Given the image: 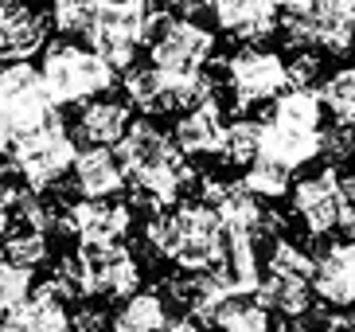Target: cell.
Segmentation results:
<instances>
[{"label": "cell", "instance_id": "6da1fadb", "mask_svg": "<svg viewBox=\"0 0 355 332\" xmlns=\"http://www.w3.org/2000/svg\"><path fill=\"white\" fill-rule=\"evenodd\" d=\"M114 149L125 165L129 184L137 188V199H141L145 215L157 208H172L180 199H188L191 192H199L196 168L188 165V156L180 153L172 133H164L148 114L129 122L125 137Z\"/></svg>", "mask_w": 355, "mask_h": 332}, {"label": "cell", "instance_id": "7a4b0ae2", "mask_svg": "<svg viewBox=\"0 0 355 332\" xmlns=\"http://www.w3.org/2000/svg\"><path fill=\"white\" fill-rule=\"evenodd\" d=\"M43 86L55 106H83L98 94H110L117 83V67L105 55H98L90 43H78L71 35L51 40L43 47Z\"/></svg>", "mask_w": 355, "mask_h": 332}, {"label": "cell", "instance_id": "3957f363", "mask_svg": "<svg viewBox=\"0 0 355 332\" xmlns=\"http://www.w3.org/2000/svg\"><path fill=\"white\" fill-rule=\"evenodd\" d=\"M59 114L43 86V71L32 59H12L0 67V145L8 153L20 137L35 133Z\"/></svg>", "mask_w": 355, "mask_h": 332}, {"label": "cell", "instance_id": "277c9868", "mask_svg": "<svg viewBox=\"0 0 355 332\" xmlns=\"http://www.w3.org/2000/svg\"><path fill=\"white\" fill-rule=\"evenodd\" d=\"M215 71L223 78V94L230 98V110H254L273 102L289 86V59L261 43H242L230 59H219Z\"/></svg>", "mask_w": 355, "mask_h": 332}, {"label": "cell", "instance_id": "5b68a950", "mask_svg": "<svg viewBox=\"0 0 355 332\" xmlns=\"http://www.w3.org/2000/svg\"><path fill=\"white\" fill-rule=\"evenodd\" d=\"M74 156H78V137L71 133V122L55 114L47 125H40L35 133L20 137L8 149V165L12 172L35 192H55L67 184Z\"/></svg>", "mask_w": 355, "mask_h": 332}, {"label": "cell", "instance_id": "8992f818", "mask_svg": "<svg viewBox=\"0 0 355 332\" xmlns=\"http://www.w3.org/2000/svg\"><path fill=\"white\" fill-rule=\"evenodd\" d=\"M157 20L160 12L153 0H102L94 28L86 31V43L98 55H105L117 71H129L141 47L153 40Z\"/></svg>", "mask_w": 355, "mask_h": 332}, {"label": "cell", "instance_id": "52a82bcc", "mask_svg": "<svg viewBox=\"0 0 355 332\" xmlns=\"http://www.w3.org/2000/svg\"><path fill=\"white\" fill-rule=\"evenodd\" d=\"M215 59V31L191 12H160L157 31L148 40V63L168 74L207 71Z\"/></svg>", "mask_w": 355, "mask_h": 332}, {"label": "cell", "instance_id": "ba28073f", "mask_svg": "<svg viewBox=\"0 0 355 332\" xmlns=\"http://www.w3.org/2000/svg\"><path fill=\"white\" fill-rule=\"evenodd\" d=\"M176 215H180V250L172 266L176 270H211V266H219L230 239L219 208L203 196H188L176 204Z\"/></svg>", "mask_w": 355, "mask_h": 332}, {"label": "cell", "instance_id": "9c48e42d", "mask_svg": "<svg viewBox=\"0 0 355 332\" xmlns=\"http://www.w3.org/2000/svg\"><path fill=\"white\" fill-rule=\"evenodd\" d=\"M74 254L83 258L86 297L121 301L133 290H141V258L129 242H78Z\"/></svg>", "mask_w": 355, "mask_h": 332}, {"label": "cell", "instance_id": "30bf717a", "mask_svg": "<svg viewBox=\"0 0 355 332\" xmlns=\"http://www.w3.org/2000/svg\"><path fill=\"white\" fill-rule=\"evenodd\" d=\"M289 208L301 219L309 239H328L340 231V208H344V176L336 165H324L309 176H301L289 192Z\"/></svg>", "mask_w": 355, "mask_h": 332}, {"label": "cell", "instance_id": "8fae6325", "mask_svg": "<svg viewBox=\"0 0 355 332\" xmlns=\"http://www.w3.org/2000/svg\"><path fill=\"white\" fill-rule=\"evenodd\" d=\"M313 290L328 309H355V231L347 239H316Z\"/></svg>", "mask_w": 355, "mask_h": 332}, {"label": "cell", "instance_id": "7c38bea8", "mask_svg": "<svg viewBox=\"0 0 355 332\" xmlns=\"http://www.w3.org/2000/svg\"><path fill=\"white\" fill-rule=\"evenodd\" d=\"M67 188L78 199H114L125 196L129 176L125 165L117 156L114 145H78L71 172H67Z\"/></svg>", "mask_w": 355, "mask_h": 332}, {"label": "cell", "instance_id": "4fadbf2b", "mask_svg": "<svg viewBox=\"0 0 355 332\" xmlns=\"http://www.w3.org/2000/svg\"><path fill=\"white\" fill-rule=\"evenodd\" d=\"M133 223H137V211L121 196L67 204V231L78 242H125Z\"/></svg>", "mask_w": 355, "mask_h": 332}, {"label": "cell", "instance_id": "5bb4252c", "mask_svg": "<svg viewBox=\"0 0 355 332\" xmlns=\"http://www.w3.org/2000/svg\"><path fill=\"white\" fill-rule=\"evenodd\" d=\"M223 110H227V98L215 94L207 102L176 114V122H172V141L180 145V153L188 156V160H207V156L223 153V133H227Z\"/></svg>", "mask_w": 355, "mask_h": 332}, {"label": "cell", "instance_id": "9a60e30c", "mask_svg": "<svg viewBox=\"0 0 355 332\" xmlns=\"http://www.w3.org/2000/svg\"><path fill=\"white\" fill-rule=\"evenodd\" d=\"M0 43L4 59H32L51 43V16H43L32 0H0Z\"/></svg>", "mask_w": 355, "mask_h": 332}, {"label": "cell", "instance_id": "2e32d148", "mask_svg": "<svg viewBox=\"0 0 355 332\" xmlns=\"http://www.w3.org/2000/svg\"><path fill=\"white\" fill-rule=\"evenodd\" d=\"M211 16L239 43H261L282 28V4L277 0H211Z\"/></svg>", "mask_w": 355, "mask_h": 332}, {"label": "cell", "instance_id": "e0dca14e", "mask_svg": "<svg viewBox=\"0 0 355 332\" xmlns=\"http://www.w3.org/2000/svg\"><path fill=\"white\" fill-rule=\"evenodd\" d=\"M129 122H133L129 98L98 94V98L78 106V114L71 117V133L78 137V145H117L125 137Z\"/></svg>", "mask_w": 355, "mask_h": 332}, {"label": "cell", "instance_id": "ac0fdd59", "mask_svg": "<svg viewBox=\"0 0 355 332\" xmlns=\"http://www.w3.org/2000/svg\"><path fill=\"white\" fill-rule=\"evenodd\" d=\"M254 297L282 321H304L309 313H316L313 278L304 274H266Z\"/></svg>", "mask_w": 355, "mask_h": 332}, {"label": "cell", "instance_id": "d6986e66", "mask_svg": "<svg viewBox=\"0 0 355 332\" xmlns=\"http://www.w3.org/2000/svg\"><path fill=\"white\" fill-rule=\"evenodd\" d=\"M309 20L316 31V51L324 55H347L355 43V0H313Z\"/></svg>", "mask_w": 355, "mask_h": 332}, {"label": "cell", "instance_id": "ffe728a7", "mask_svg": "<svg viewBox=\"0 0 355 332\" xmlns=\"http://www.w3.org/2000/svg\"><path fill=\"white\" fill-rule=\"evenodd\" d=\"M261 156H273L285 168L301 172L313 160H320V129L316 133L313 129H293V125L266 117V125H261Z\"/></svg>", "mask_w": 355, "mask_h": 332}, {"label": "cell", "instance_id": "44dd1931", "mask_svg": "<svg viewBox=\"0 0 355 332\" xmlns=\"http://www.w3.org/2000/svg\"><path fill=\"white\" fill-rule=\"evenodd\" d=\"M172 321L164 290H133L110 313V332H164Z\"/></svg>", "mask_w": 355, "mask_h": 332}, {"label": "cell", "instance_id": "7402d4cb", "mask_svg": "<svg viewBox=\"0 0 355 332\" xmlns=\"http://www.w3.org/2000/svg\"><path fill=\"white\" fill-rule=\"evenodd\" d=\"M261 247L266 242L246 239V235H230L227 254L219 262V274L230 293H258L261 285Z\"/></svg>", "mask_w": 355, "mask_h": 332}, {"label": "cell", "instance_id": "603a6c76", "mask_svg": "<svg viewBox=\"0 0 355 332\" xmlns=\"http://www.w3.org/2000/svg\"><path fill=\"white\" fill-rule=\"evenodd\" d=\"M324 98L320 90L313 86H301V83H289L277 98L270 102V122H282V125H293V129H324Z\"/></svg>", "mask_w": 355, "mask_h": 332}, {"label": "cell", "instance_id": "cb8c5ba5", "mask_svg": "<svg viewBox=\"0 0 355 332\" xmlns=\"http://www.w3.org/2000/svg\"><path fill=\"white\" fill-rule=\"evenodd\" d=\"M121 90H125L129 106H137L141 114L157 117L164 114V90H168V74L160 71L157 63H145V67H129L121 71Z\"/></svg>", "mask_w": 355, "mask_h": 332}, {"label": "cell", "instance_id": "d4e9b609", "mask_svg": "<svg viewBox=\"0 0 355 332\" xmlns=\"http://www.w3.org/2000/svg\"><path fill=\"white\" fill-rule=\"evenodd\" d=\"M261 117H250L242 110L239 117H230L227 122V133H223V153L219 160L230 168H246L254 156L261 153Z\"/></svg>", "mask_w": 355, "mask_h": 332}, {"label": "cell", "instance_id": "484cf974", "mask_svg": "<svg viewBox=\"0 0 355 332\" xmlns=\"http://www.w3.org/2000/svg\"><path fill=\"white\" fill-rule=\"evenodd\" d=\"M242 184L250 188L258 199L273 204V199H285L293 192V168H285L282 160H273V156H254L250 165L242 168Z\"/></svg>", "mask_w": 355, "mask_h": 332}, {"label": "cell", "instance_id": "4316f807", "mask_svg": "<svg viewBox=\"0 0 355 332\" xmlns=\"http://www.w3.org/2000/svg\"><path fill=\"white\" fill-rule=\"evenodd\" d=\"M215 329L219 332H273V313L254 293H230Z\"/></svg>", "mask_w": 355, "mask_h": 332}, {"label": "cell", "instance_id": "83f0119b", "mask_svg": "<svg viewBox=\"0 0 355 332\" xmlns=\"http://www.w3.org/2000/svg\"><path fill=\"white\" fill-rule=\"evenodd\" d=\"M324 110L336 125H355V63L336 67L328 78L320 83Z\"/></svg>", "mask_w": 355, "mask_h": 332}, {"label": "cell", "instance_id": "f1b7e54d", "mask_svg": "<svg viewBox=\"0 0 355 332\" xmlns=\"http://www.w3.org/2000/svg\"><path fill=\"white\" fill-rule=\"evenodd\" d=\"M4 258L16 266H47L51 262V235L40 227H8L4 231Z\"/></svg>", "mask_w": 355, "mask_h": 332}, {"label": "cell", "instance_id": "f546056e", "mask_svg": "<svg viewBox=\"0 0 355 332\" xmlns=\"http://www.w3.org/2000/svg\"><path fill=\"white\" fill-rule=\"evenodd\" d=\"M98 8H102V0H47L51 28L71 40H86V31L98 20Z\"/></svg>", "mask_w": 355, "mask_h": 332}, {"label": "cell", "instance_id": "4dcf8cb0", "mask_svg": "<svg viewBox=\"0 0 355 332\" xmlns=\"http://www.w3.org/2000/svg\"><path fill=\"white\" fill-rule=\"evenodd\" d=\"M313 270H316L313 247H304V242L289 239V235L270 239V247H266V274H304V278H313Z\"/></svg>", "mask_w": 355, "mask_h": 332}, {"label": "cell", "instance_id": "1f68e13d", "mask_svg": "<svg viewBox=\"0 0 355 332\" xmlns=\"http://www.w3.org/2000/svg\"><path fill=\"white\" fill-rule=\"evenodd\" d=\"M355 153V125H324L320 129V156L324 165H344Z\"/></svg>", "mask_w": 355, "mask_h": 332}, {"label": "cell", "instance_id": "d6a6232c", "mask_svg": "<svg viewBox=\"0 0 355 332\" xmlns=\"http://www.w3.org/2000/svg\"><path fill=\"white\" fill-rule=\"evenodd\" d=\"M340 231L352 235L355 231V176L347 172L344 176V208H340Z\"/></svg>", "mask_w": 355, "mask_h": 332}, {"label": "cell", "instance_id": "836d02e7", "mask_svg": "<svg viewBox=\"0 0 355 332\" xmlns=\"http://www.w3.org/2000/svg\"><path fill=\"white\" fill-rule=\"evenodd\" d=\"M164 332H207V324L199 321V317H191L188 309L180 313V317H172V321H168V329Z\"/></svg>", "mask_w": 355, "mask_h": 332}, {"label": "cell", "instance_id": "e575fe53", "mask_svg": "<svg viewBox=\"0 0 355 332\" xmlns=\"http://www.w3.org/2000/svg\"><path fill=\"white\" fill-rule=\"evenodd\" d=\"M12 192H16V184H8V180H0V231L8 227V208H12Z\"/></svg>", "mask_w": 355, "mask_h": 332}, {"label": "cell", "instance_id": "d590c367", "mask_svg": "<svg viewBox=\"0 0 355 332\" xmlns=\"http://www.w3.org/2000/svg\"><path fill=\"white\" fill-rule=\"evenodd\" d=\"M297 332H336V321H328L324 313L316 317V321H309V317H304V324H301Z\"/></svg>", "mask_w": 355, "mask_h": 332}, {"label": "cell", "instance_id": "8d00e7d4", "mask_svg": "<svg viewBox=\"0 0 355 332\" xmlns=\"http://www.w3.org/2000/svg\"><path fill=\"white\" fill-rule=\"evenodd\" d=\"M282 4V12H301V8H309L313 0H277Z\"/></svg>", "mask_w": 355, "mask_h": 332}, {"label": "cell", "instance_id": "74e56055", "mask_svg": "<svg viewBox=\"0 0 355 332\" xmlns=\"http://www.w3.org/2000/svg\"><path fill=\"white\" fill-rule=\"evenodd\" d=\"M347 165H352V176H355V153H352V160H347Z\"/></svg>", "mask_w": 355, "mask_h": 332}, {"label": "cell", "instance_id": "f35d334b", "mask_svg": "<svg viewBox=\"0 0 355 332\" xmlns=\"http://www.w3.org/2000/svg\"><path fill=\"white\" fill-rule=\"evenodd\" d=\"M0 67H4V43H0Z\"/></svg>", "mask_w": 355, "mask_h": 332}, {"label": "cell", "instance_id": "ab89813d", "mask_svg": "<svg viewBox=\"0 0 355 332\" xmlns=\"http://www.w3.org/2000/svg\"><path fill=\"white\" fill-rule=\"evenodd\" d=\"M0 168H4V145H0Z\"/></svg>", "mask_w": 355, "mask_h": 332}, {"label": "cell", "instance_id": "60d3db41", "mask_svg": "<svg viewBox=\"0 0 355 332\" xmlns=\"http://www.w3.org/2000/svg\"><path fill=\"white\" fill-rule=\"evenodd\" d=\"M207 8H211V0H207Z\"/></svg>", "mask_w": 355, "mask_h": 332}, {"label": "cell", "instance_id": "b9f144b4", "mask_svg": "<svg viewBox=\"0 0 355 332\" xmlns=\"http://www.w3.org/2000/svg\"><path fill=\"white\" fill-rule=\"evenodd\" d=\"M67 332H74V329H67Z\"/></svg>", "mask_w": 355, "mask_h": 332}]
</instances>
